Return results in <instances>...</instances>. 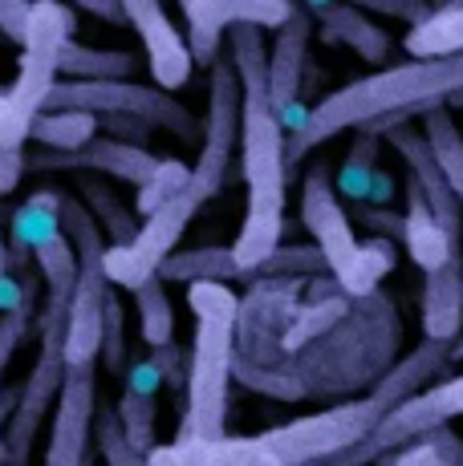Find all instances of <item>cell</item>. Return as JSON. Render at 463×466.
Returning a JSON list of instances; mask_svg holds the SVG:
<instances>
[{
    "label": "cell",
    "instance_id": "cell-44",
    "mask_svg": "<svg viewBox=\"0 0 463 466\" xmlns=\"http://www.w3.org/2000/svg\"><path fill=\"white\" fill-rule=\"evenodd\" d=\"M451 357H459V361H463V333L456 337V345H451Z\"/></svg>",
    "mask_w": 463,
    "mask_h": 466
},
{
    "label": "cell",
    "instance_id": "cell-20",
    "mask_svg": "<svg viewBox=\"0 0 463 466\" xmlns=\"http://www.w3.org/2000/svg\"><path fill=\"white\" fill-rule=\"evenodd\" d=\"M403 244L406 256L415 259L423 272H435L439 264H448L451 256H459L463 248L443 231V223L435 219L431 203L423 199L415 178H406V211H403Z\"/></svg>",
    "mask_w": 463,
    "mask_h": 466
},
{
    "label": "cell",
    "instance_id": "cell-39",
    "mask_svg": "<svg viewBox=\"0 0 463 466\" xmlns=\"http://www.w3.org/2000/svg\"><path fill=\"white\" fill-rule=\"evenodd\" d=\"M25 175H29L25 170V147H0V199L13 195Z\"/></svg>",
    "mask_w": 463,
    "mask_h": 466
},
{
    "label": "cell",
    "instance_id": "cell-13",
    "mask_svg": "<svg viewBox=\"0 0 463 466\" xmlns=\"http://www.w3.org/2000/svg\"><path fill=\"white\" fill-rule=\"evenodd\" d=\"M98 414V361L66 365L61 393L53 401L49 446L41 466H90V438Z\"/></svg>",
    "mask_w": 463,
    "mask_h": 466
},
{
    "label": "cell",
    "instance_id": "cell-42",
    "mask_svg": "<svg viewBox=\"0 0 463 466\" xmlns=\"http://www.w3.org/2000/svg\"><path fill=\"white\" fill-rule=\"evenodd\" d=\"M21 297V284L8 276V252H5V236H0V312Z\"/></svg>",
    "mask_w": 463,
    "mask_h": 466
},
{
    "label": "cell",
    "instance_id": "cell-16",
    "mask_svg": "<svg viewBox=\"0 0 463 466\" xmlns=\"http://www.w3.org/2000/svg\"><path fill=\"white\" fill-rule=\"evenodd\" d=\"M159 167V155H150L147 147L122 138H94L77 150H46L37 155H25V170L29 175H46V170H90V175L106 178H122L130 187H142L150 178V170Z\"/></svg>",
    "mask_w": 463,
    "mask_h": 466
},
{
    "label": "cell",
    "instance_id": "cell-37",
    "mask_svg": "<svg viewBox=\"0 0 463 466\" xmlns=\"http://www.w3.org/2000/svg\"><path fill=\"white\" fill-rule=\"evenodd\" d=\"M98 361L106 365L110 373H122L127 370V337H122V309L118 300H106V320H102V349H98Z\"/></svg>",
    "mask_w": 463,
    "mask_h": 466
},
{
    "label": "cell",
    "instance_id": "cell-36",
    "mask_svg": "<svg viewBox=\"0 0 463 466\" xmlns=\"http://www.w3.org/2000/svg\"><path fill=\"white\" fill-rule=\"evenodd\" d=\"M301 5H305L309 13H322L334 0H301ZM342 5H354V8H362V13L390 16V21H403V25H418L431 13V0H342Z\"/></svg>",
    "mask_w": 463,
    "mask_h": 466
},
{
    "label": "cell",
    "instance_id": "cell-8",
    "mask_svg": "<svg viewBox=\"0 0 463 466\" xmlns=\"http://www.w3.org/2000/svg\"><path fill=\"white\" fill-rule=\"evenodd\" d=\"M61 228H66L69 244L77 252V280H74L69 320H66V365H86V361H98L106 300H110V289H114L102 264L106 236L77 195H61Z\"/></svg>",
    "mask_w": 463,
    "mask_h": 466
},
{
    "label": "cell",
    "instance_id": "cell-5",
    "mask_svg": "<svg viewBox=\"0 0 463 466\" xmlns=\"http://www.w3.org/2000/svg\"><path fill=\"white\" fill-rule=\"evenodd\" d=\"M187 304L195 317L191 353H187V406L175 438H216L228 430V385L236 361L240 297L224 280H191Z\"/></svg>",
    "mask_w": 463,
    "mask_h": 466
},
{
    "label": "cell",
    "instance_id": "cell-40",
    "mask_svg": "<svg viewBox=\"0 0 463 466\" xmlns=\"http://www.w3.org/2000/svg\"><path fill=\"white\" fill-rule=\"evenodd\" d=\"M159 385H163V373H159V365L150 361H135L127 370V390H139V393H159Z\"/></svg>",
    "mask_w": 463,
    "mask_h": 466
},
{
    "label": "cell",
    "instance_id": "cell-17",
    "mask_svg": "<svg viewBox=\"0 0 463 466\" xmlns=\"http://www.w3.org/2000/svg\"><path fill=\"white\" fill-rule=\"evenodd\" d=\"M122 21L139 33L155 86L167 89V94L183 89L195 61H191V49H187L183 33L175 29L171 16H167V8L159 5V0H122Z\"/></svg>",
    "mask_w": 463,
    "mask_h": 466
},
{
    "label": "cell",
    "instance_id": "cell-9",
    "mask_svg": "<svg viewBox=\"0 0 463 466\" xmlns=\"http://www.w3.org/2000/svg\"><path fill=\"white\" fill-rule=\"evenodd\" d=\"M46 110H86V114H130L142 118L150 130H167L175 138L191 142L200 138L191 110L175 102L167 89L159 86H139L130 77H66V82H53Z\"/></svg>",
    "mask_w": 463,
    "mask_h": 466
},
{
    "label": "cell",
    "instance_id": "cell-38",
    "mask_svg": "<svg viewBox=\"0 0 463 466\" xmlns=\"http://www.w3.org/2000/svg\"><path fill=\"white\" fill-rule=\"evenodd\" d=\"M354 215H358L370 231H378V236L403 239V215H390L386 208H374V203H354Z\"/></svg>",
    "mask_w": 463,
    "mask_h": 466
},
{
    "label": "cell",
    "instance_id": "cell-1",
    "mask_svg": "<svg viewBox=\"0 0 463 466\" xmlns=\"http://www.w3.org/2000/svg\"><path fill=\"white\" fill-rule=\"evenodd\" d=\"M448 361H451V345L423 337V345L411 357H403L386 378L374 381L366 398L337 401L322 414L261 430V434H228L224 430L216 438H175L167 446L155 442L147 451V462L150 466H314V462L325 466L345 446L358 442L403 398H411L415 390H423L427 381L439 378L448 370Z\"/></svg>",
    "mask_w": 463,
    "mask_h": 466
},
{
    "label": "cell",
    "instance_id": "cell-3",
    "mask_svg": "<svg viewBox=\"0 0 463 466\" xmlns=\"http://www.w3.org/2000/svg\"><path fill=\"white\" fill-rule=\"evenodd\" d=\"M463 102V53L451 57H415L403 66L378 69L370 77L334 89L309 110L297 130H289V167H297L309 150L337 138L345 130H374L386 134L406 127V118L427 114L435 106Z\"/></svg>",
    "mask_w": 463,
    "mask_h": 466
},
{
    "label": "cell",
    "instance_id": "cell-29",
    "mask_svg": "<svg viewBox=\"0 0 463 466\" xmlns=\"http://www.w3.org/2000/svg\"><path fill=\"white\" fill-rule=\"evenodd\" d=\"M423 138L431 142V150H435V158H439L443 175H448L451 191H456L459 203H463V134H459L456 122H451L448 106H435V110H427Z\"/></svg>",
    "mask_w": 463,
    "mask_h": 466
},
{
    "label": "cell",
    "instance_id": "cell-46",
    "mask_svg": "<svg viewBox=\"0 0 463 466\" xmlns=\"http://www.w3.org/2000/svg\"><path fill=\"white\" fill-rule=\"evenodd\" d=\"M448 5H451V8H463V0H448Z\"/></svg>",
    "mask_w": 463,
    "mask_h": 466
},
{
    "label": "cell",
    "instance_id": "cell-22",
    "mask_svg": "<svg viewBox=\"0 0 463 466\" xmlns=\"http://www.w3.org/2000/svg\"><path fill=\"white\" fill-rule=\"evenodd\" d=\"M163 284H191V280H248L244 268L236 264L232 248H191V252H171L159 264Z\"/></svg>",
    "mask_w": 463,
    "mask_h": 466
},
{
    "label": "cell",
    "instance_id": "cell-6",
    "mask_svg": "<svg viewBox=\"0 0 463 466\" xmlns=\"http://www.w3.org/2000/svg\"><path fill=\"white\" fill-rule=\"evenodd\" d=\"M301 223L309 228L314 244L322 248L329 276L345 297H374L382 280L395 272V239L370 236L358 239L350 228V211L337 203V187L329 183V167L317 163L305 170L301 183Z\"/></svg>",
    "mask_w": 463,
    "mask_h": 466
},
{
    "label": "cell",
    "instance_id": "cell-32",
    "mask_svg": "<svg viewBox=\"0 0 463 466\" xmlns=\"http://www.w3.org/2000/svg\"><path fill=\"white\" fill-rule=\"evenodd\" d=\"M322 272H329L322 248L293 244V248H277V252L264 259V264L256 268V280H261V276H269V280H277V276H284V280H305V276H322Z\"/></svg>",
    "mask_w": 463,
    "mask_h": 466
},
{
    "label": "cell",
    "instance_id": "cell-30",
    "mask_svg": "<svg viewBox=\"0 0 463 466\" xmlns=\"http://www.w3.org/2000/svg\"><path fill=\"white\" fill-rule=\"evenodd\" d=\"M378 142H382V134L358 130L350 155H345L342 170H337V195H345L350 203L370 199V178H374V170H378V158H374L378 155Z\"/></svg>",
    "mask_w": 463,
    "mask_h": 466
},
{
    "label": "cell",
    "instance_id": "cell-48",
    "mask_svg": "<svg viewBox=\"0 0 463 466\" xmlns=\"http://www.w3.org/2000/svg\"><path fill=\"white\" fill-rule=\"evenodd\" d=\"M180 5H187V0H180Z\"/></svg>",
    "mask_w": 463,
    "mask_h": 466
},
{
    "label": "cell",
    "instance_id": "cell-15",
    "mask_svg": "<svg viewBox=\"0 0 463 466\" xmlns=\"http://www.w3.org/2000/svg\"><path fill=\"white\" fill-rule=\"evenodd\" d=\"M309 37H314V13L305 5H293L289 21L277 29L269 53V102L284 122V130H297L309 118V110L297 102L301 82H305V61H309Z\"/></svg>",
    "mask_w": 463,
    "mask_h": 466
},
{
    "label": "cell",
    "instance_id": "cell-26",
    "mask_svg": "<svg viewBox=\"0 0 463 466\" xmlns=\"http://www.w3.org/2000/svg\"><path fill=\"white\" fill-rule=\"evenodd\" d=\"M370 466H463V438L451 426H439L431 434L374 459Z\"/></svg>",
    "mask_w": 463,
    "mask_h": 466
},
{
    "label": "cell",
    "instance_id": "cell-18",
    "mask_svg": "<svg viewBox=\"0 0 463 466\" xmlns=\"http://www.w3.org/2000/svg\"><path fill=\"white\" fill-rule=\"evenodd\" d=\"M382 138L403 155V163H406V170H411V178L418 183V191H423V199L431 203L435 219H439L443 231L463 248V203H459V195L451 191V183H448V175H443L439 158H435L431 142L411 127H395V130L382 134Z\"/></svg>",
    "mask_w": 463,
    "mask_h": 466
},
{
    "label": "cell",
    "instance_id": "cell-12",
    "mask_svg": "<svg viewBox=\"0 0 463 466\" xmlns=\"http://www.w3.org/2000/svg\"><path fill=\"white\" fill-rule=\"evenodd\" d=\"M200 208H203V199L191 191V187H183V191L175 195V199H167L159 211L142 215V228L127 239V244H106L102 264H106L110 284L135 292L139 284H147L150 276H159V264L180 248L183 231L191 228V219Z\"/></svg>",
    "mask_w": 463,
    "mask_h": 466
},
{
    "label": "cell",
    "instance_id": "cell-2",
    "mask_svg": "<svg viewBox=\"0 0 463 466\" xmlns=\"http://www.w3.org/2000/svg\"><path fill=\"white\" fill-rule=\"evenodd\" d=\"M232 69L240 77V175L248 187V208L232 256L256 280V268L281 248L284 195H289V130L269 102V45L256 25L228 29Z\"/></svg>",
    "mask_w": 463,
    "mask_h": 466
},
{
    "label": "cell",
    "instance_id": "cell-43",
    "mask_svg": "<svg viewBox=\"0 0 463 466\" xmlns=\"http://www.w3.org/2000/svg\"><path fill=\"white\" fill-rule=\"evenodd\" d=\"M150 361L159 365V373H163V381H180V353H175V345H163V349H150Z\"/></svg>",
    "mask_w": 463,
    "mask_h": 466
},
{
    "label": "cell",
    "instance_id": "cell-7",
    "mask_svg": "<svg viewBox=\"0 0 463 466\" xmlns=\"http://www.w3.org/2000/svg\"><path fill=\"white\" fill-rule=\"evenodd\" d=\"M74 13L61 0H29L21 33V61H16L13 86H5V114H0V147H25L29 127L41 110L53 82H57V57L66 41H74Z\"/></svg>",
    "mask_w": 463,
    "mask_h": 466
},
{
    "label": "cell",
    "instance_id": "cell-49",
    "mask_svg": "<svg viewBox=\"0 0 463 466\" xmlns=\"http://www.w3.org/2000/svg\"><path fill=\"white\" fill-rule=\"evenodd\" d=\"M314 466H322V462H314Z\"/></svg>",
    "mask_w": 463,
    "mask_h": 466
},
{
    "label": "cell",
    "instance_id": "cell-47",
    "mask_svg": "<svg viewBox=\"0 0 463 466\" xmlns=\"http://www.w3.org/2000/svg\"><path fill=\"white\" fill-rule=\"evenodd\" d=\"M439 5H448V0H431V8H439Z\"/></svg>",
    "mask_w": 463,
    "mask_h": 466
},
{
    "label": "cell",
    "instance_id": "cell-23",
    "mask_svg": "<svg viewBox=\"0 0 463 466\" xmlns=\"http://www.w3.org/2000/svg\"><path fill=\"white\" fill-rule=\"evenodd\" d=\"M77 199L86 203V211L98 219V228H102V236L110 239V244H127L139 231L135 211L114 195V187L106 183V178H94L90 170H77Z\"/></svg>",
    "mask_w": 463,
    "mask_h": 466
},
{
    "label": "cell",
    "instance_id": "cell-11",
    "mask_svg": "<svg viewBox=\"0 0 463 466\" xmlns=\"http://www.w3.org/2000/svg\"><path fill=\"white\" fill-rule=\"evenodd\" d=\"M236 147H240V77L228 57H216L208 66V114H203L200 127V158H195L191 178H187V187L203 203L224 191Z\"/></svg>",
    "mask_w": 463,
    "mask_h": 466
},
{
    "label": "cell",
    "instance_id": "cell-19",
    "mask_svg": "<svg viewBox=\"0 0 463 466\" xmlns=\"http://www.w3.org/2000/svg\"><path fill=\"white\" fill-rule=\"evenodd\" d=\"M423 276V337L456 345L463 333V256H451Z\"/></svg>",
    "mask_w": 463,
    "mask_h": 466
},
{
    "label": "cell",
    "instance_id": "cell-31",
    "mask_svg": "<svg viewBox=\"0 0 463 466\" xmlns=\"http://www.w3.org/2000/svg\"><path fill=\"white\" fill-rule=\"evenodd\" d=\"M29 317H33V289L21 284V297L0 312V390H5V370L13 361L16 345L29 337ZM0 466H5V401H0Z\"/></svg>",
    "mask_w": 463,
    "mask_h": 466
},
{
    "label": "cell",
    "instance_id": "cell-10",
    "mask_svg": "<svg viewBox=\"0 0 463 466\" xmlns=\"http://www.w3.org/2000/svg\"><path fill=\"white\" fill-rule=\"evenodd\" d=\"M456 418H463V373L459 378H443L439 385L415 390L411 398H403L390 414H382L358 442L345 446V451L337 454V459H329L325 466H370L374 459H382V454L431 434V430L451 426Z\"/></svg>",
    "mask_w": 463,
    "mask_h": 466
},
{
    "label": "cell",
    "instance_id": "cell-14",
    "mask_svg": "<svg viewBox=\"0 0 463 466\" xmlns=\"http://www.w3.org/2000/svg\"><path fill=\"white\" fill-rule=\"evenodd\" d=\"M293 13V0H187V49L195 66L208 69L220 57V41L232 25L281 29Z\"/></svg>",
    "mask_w": 463,
    "mask_h": 466
},
{
    "label": "cell",
    "instance_id": "cell-25",
    "mask_svg": "<svg viewBox=\"0 0 463 466\" xmlns=\"http://www.w3.org/2000/svg\"><path fill=\"white\" fill-rule=\"evenodd\" d=\"M102 118L86 110H41L29 127V138L46 150H77L98 134Z\"/></svg>",
    "mask_w": 463,
    "mask_h": 466
},
{
    "label": "cell",
    "instance_id": "cell-4",
    "mask_svg": "<svg viewBox=\"0 0 463 466\" xmlns=\"http://www.w3.org/2000/svg\"><path fill=\"white\" fill-rule=\"evenodd\" d=\"M29 256L37 259L41 284H46V300H41V317H37L41 349L33 370L25 373L13 422L5 430V466H29L33 442H37L46 418L53 414L61 378H66V320H69V297H74V280H77V252L61 223L33 236Z\"/></svg>",
    "mask_w": 463,
    "mask_h": 466
},
{
    "label": "cell",
    "instance_id": "cell-27",
    "mask_svg": "<svg viewBox=\"0 0 463 466\" xmlns=\"http://www.w3.org/2000/svg\"><path fill=\"white\" fill-rule=\"evenodd\" d=\"M135 312H139V333L150 349H163L175 340V309L171 297H167V284L159 276H150L147 284H139L135 292Z\"/></svg>",
    "mask_w": 463,
    "mask_h": 466
},
{
    "label": "cell",
    "instance_id": "cell-41",
    "mask_svg": "<svg viewBox=\"0 0 463 466\" xmlns=\"http://www.w3.org/2000/svg\"><path fill=\"white\" fill-rule=\"evenodd\" d=\"M77 8H86L90 16H98V21L106 25H127L122 21V0H74Z\"/></svg>",
    "mask_w": 463,
    "mask_h": 466
},
{
    "label": "cell",
    "instance_id": "cell-21",
    "mask_svg": "<svg viewBox=\"0 0 463 466\" xmlns=\"http://www.w3.org/2000/svg\"><path fill=\"white\" fill-rule=\"evenodd\" d=\"M314 21L322 25V37L329 45H350L370 66H382V61L390 57V49H395L390 33L382 29V25H374L370 13H362V8H354V5H342V0H334L322 13H314Z\"/></svg>",
    "mask_w": 463,
    "mask_h": 466
},
{
    "label": "cell",
    "instance_id": "cell-45",
    "mask_svg": "<svg viewBox=\"0 0 463 466\" xmlns=\"http://www.w3.org/2000/svg\"><path fill=\"white\" fill-rule=\"evenodd\" d=\"M0 114H5V86H0Z\"/></svg>",
    "mask_w": 463,
    "mask_h": 466
},
{
    "label": "cell",
    "instance_id": "cell-28",
    "mask_svg": "<svg viewBox=\"0 0 463 466\" xmlns=\"http://www.w3.org/2000/svg\"><path fill=\"white\" fill-rule=\"evenodd\" d=\"M139 69V61L122 49H90V45L66 41L57 57L61 77H130Z\"/></svg>",
    "mask_w": 463,
    "mask_h": 466
},
{
    "label": "cell",
    "instance_id": "cell-24",
    "mask_svg": "<svg viewBox=\"0 0 463 466\" xmlns=\"http://www.w3.org/2000/svg\"><path fill=\"white\" fill-rule=\"evenodd\" d=\"M403 49L411 57H451L463 53V8L439 5L423 16L418 25H411V33L403 37Z\"/></svg>",
    "mask_w": 463,
    "mask_h": 466
},
{
    "label": "cell",
    "instance_id": "cell-35",
    "mask_svg": "<svg viewBox=\"0 0 463 466\" xmlns=\"http://www.w3.org/2000/svg\"><path fill=\"white\" fill-rule=\"evenodd\" d=\"M187 178H191V167L180 163V158H159V167L150 170V178L139 187V199H135V208L139 215H150V211H159L167 199H175V195L187 187Z\"/></svg>",
    "mask_w": 463,
    "mask_h": 466
},
{
    "label": "cell",
    "instance_id": "cell-34",
    "mask_svg": "<svg viewBox=\"0 0 463 466\" xmlns=\"http://www.w3.org/2000/svg\"><path fill=\"white\" fill-rule=\"evenodd\" d=\"M114 414H118L122 430H127L130 446H139L142 454L155 446V393H139V390H122L118 406H114Z\"/></svg>",
    "mask_w": 463,
    "mask_h": 466
},
{
    "label": "cell",
    "instance_id": "cell-33",
    "mask_svg": "<svg viewBox=\"0 0 463 466\" xmlns=\"http://www.w3.org/2000/svg\"><path fill=\"white\" fill-rule=\"evenodd\" d=\"M94 442H98V454H102L106 466H150L147 454H142L139 446H130L127 430H122L114 410H98L94 414Z\"/></svg>",
    "mask_w": 463,
    "mask_h": 466
}]
</instances>
